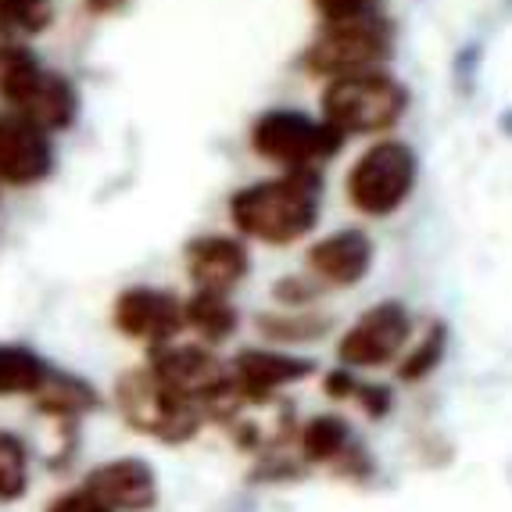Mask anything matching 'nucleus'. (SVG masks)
I'll return each mask as SVG.
<instances>
[{"label": "nucleus", "mask_w": 512, "mask_h": 512, "mask_svg": "<svg viewBox=\"0 0 512 512\" xmlns=\"http://www.w3.org/2000/svg\"><path fill=\"white\" fill-rule=\"evenodd\" d=\"M47 362L36 355L33 348L22 344H0V398L11 394H40V387L47 384Z\"/></svg>", "instance_id": "obj_16"}, {"label": "nucleus", "mask_w": 512, "mask_h": 512, "mask_svg": "<svg viewBox=\"0 0 512 512\" xmlns=\"http://www.w3.org/2000/svg\"><path fill=\"white\" fill-rule=\"evenodd\" d=\"M230 376L240 394V402L265 405V402H273V394L280 391V387L298 384V380L312 376V362L291 359V355H276V351L248 348L230 362Z\"/></svg>", "instance_id": "obj_12"}, {"label": "nucleus", "mask_w": 512, "mask_h": 512, "mask_svg": "<svg viewBox=\"0 0 512 512\" xmlns=\"http://www.w3.org/2000/svg\"><path fill=\"white\" fill-rule=\"evenodd\" d=\"M129 0H86V8L94 11V15H111V11L126 8Z\"/></svg>", "instance_id": "obj_25"}, {"label": "nucleus", "mask_w": 512, "mask_h": 512, "mask_svg": "<svg viewBox=\"0 0 512 512\" xmlns=\"http://www.w3.org/2000/svg\"><path fill=\"white\" fill-rule=\"evenodd\" d=\"M394 58V22L387 15L323 26L301 54V69L316 79H344L384 69Z\"/></svg>", "instance_id": "obj_4"}, {"label": "nucleus", "mask_w": 512, "mask_h": 512, "mask_svg": "<svg viewBox=\"0 0 512 512\" xmlns=\"http://www.w3.org/2000/svg\"><path fill=\"white\" fill-rule=\"evenodd\" d=\"M86 491H94L111 512H144L158 502V480L144 459H111L86 477Z\"/></svg>", "instance_id": "obj_14"}, {"label": "nucleus", "mask_w": 512, "mask_h": 512, "mask_svg": "<svg viewBox=\"0 0 512 512\" xmlns=\"http://www.w3.org/2000/svg\"><path fill=\"white\" fill-rule=\"evenodd\" d=\"M444 355V326H430V333L423 337V344H419L412 355H405L402 362V380H423L427 373H434L437 362H441Z\"/></svg>", "instance_id": "obj_21"}, {"label": "nucleus", "mask_w": 512, "mask_h": 512, "mask_svg": "<svg viewBox=\"0 0 512 512\" xmlns=\"http://www.w3.org/2000/svg\"><path fill=\"white\" fill-rule=\"evenodd\" d=\"M341 147V133L298 108H269L251 126V151L283 172H319Z\"/></svg>", "instance_id": "obj_6"}, {"label": "nucleus", "mask_w": 512, "mask_h": 512, "mask_svg": "<svg viewBox=\"0 0 512 512\" xmlns=\"http://www.w3.org/2000/svg\"><path fill=\"white\" fill-rule=\"evenodd\" d=\"M22 47H26V43H22V33H15V29H11L4 18H0V61L8 58V54L22 51Z\"/></svg>", "instance_id": "obj_24"}, {"label": "nucleus", "mask_w": 512, "mask_h": 512, "mask_svg": "<svg viewBox=\"0 0 512 512\" xmlns=\"http://www.w3.org/2000/svg\"><path fill=\"white\" fill-rule=\"evenodd\" d=\"M312 11L319 15V26H341L384 15V0H312Z\"/></svg>", "instance_id": "obj_20"}, {"label": "nucleus", "mask_w": 512, "mask_h": 512, "mask_svg": "<svg viewBox=\"0 0 512 512\" xmlns=\"http://www.w3.org/2000/svg\"><path fill=\"white\" fill-rule=\"evenodd\" d=\"M54 169L51 133H43L29 119L0 108V183L33 187L43 183Z\"/></svg>", "instance_id": "obj_10"}, {"label": "nucleus", "mask_w": 512, "mask_h": 512, "mask_svg": "<svg viewBox=\"0 0 512 512\" xmlns=\"http://www.w3.org/2000/svg\"><path fill=\"white\" fill-rule=\"evenodd\" d=\"M419 180V154L405 140H376L344 176L351 208L369 219H387L412 197Z\"/></svg>", "instance_id": "obj_5"}, {"label": "nucleus", "mask_w": 512, "mask_h": 512, "mask_svg": "<svg viewBox=\"0 0 512 512\" xmlns=\"http://www.w3.org/2000/svg\"><path fill=\"white\" fill-rule=\"evenodd\" d=\"M412 333V316L402 301H380L369 312L355 319L348 333L337 344V359L344 369H373L387 366L402 355Z\"/></svg>", "instance_id": "obj_8"}, {"label": "nucleus", "mask_w": 512, "mask_h": 512, "mask_svg": "<svg viewBox=\"0 0 512 512\" xmlns=\"http://www.w3.org/2000/svg\"><path fill=\"white\" fill-rule=\"evenodd\" d=\"M251 273V255L237 237L208 233L187 244V276L201 294H226Z\"/></svg>", "instance_id": "obj_11"}, {"label": "nucleus", "mask_w": 512, "mask_h": 512, "mask_svg": "<svg viewBox=\"0 0 512 512\" xmlns=\"http://www.w3.org/2000/svg\"><path fill=\"white\" fill-rule=\"evenodd\" d=\"M115 402H119V412L126 416L129 427L169 444L190 441L205 423V412L187 398H180L172 387H165L147 366L122 376L115 384Z\"/></svg>", "instance_id": "obj_7"}, {"label": "nucleus", "mask_w": 512, "mask_h": 512, "mask_svg": "<svg viewBox=\"0 0 512 512\" xmlns=\"http://www.w3.org/2000/svg\"><path fill=\"white\" fill-rule=\"evenodd\" d=\"M29 487V448L11 430H0V502H15Z\"/></svg>", "instance_id": "obj_18"}, {"label": "nucleus", "mask_w": 512, "mask_h": 512, "mask_svg": "<svg viewBox=\"0 0 512 512\" xmlns=\"http://www.w3.org/2000/svg\"><path fill=\"white\" fill-rule=\"evenodd\" d=\"M376 248L362 230H337L308 248V269L326 287H355L373 269Z\"/></svg>", "instance_id": "obj_13"}, {"label": "nucleus", "mask_w": 512, "mask_h": 512, "mask_svg": "<svg viewBox=\"0 0 512 512\" xmlns=\"http://www.w3.org/2000/svg\"><path fill=\"white\" fill-rule=\"evenodd\" d=\"M351 448V430L341 416H316L301 430V452L308 462H337Z\"/></svg>", "instance_id": "obj_17"}, {"label": "nucleus", "mask_w": 512, "mask_h": 512, "mask_svg": "<svg viewBox=\"0 0 512 512\" xmlns=\"http://www.w3.org/2000/svg\"><path fill=\"white\" fill-rule=\"evenodd\" d=\"M262 330H269V337L276 341H308L330 326V319H316V316H265L258 319Z\"/></svg>", "instance_id": "obj_22"}, {"label": "nucleus", "mask_w": 512, "mask_h": 512, "mask_svg": "<svg viewBox=\"0 0 512 512\" xmlns=\"http://www.w3.org/2000/svg\"><path fill=\"white\" fill-rule=\"evenodd\" d=\"M240 316L237 308L230 305V298H222V294H201L194 291L187 301H183V326L205 341V348H215L237 330Z\"/></svg>", "instance_id": "obj_15"}, {"label": "nucleus", "mask_w": 512, "mask_h": 512, "mask_svg": "<svg viewBox=\"0 0 512 512\" xmlns=\"http://www.w3.org/2000/svg\"><path fill=\"white\" fill-rule=\"evenodd\" d=\"M0 97L8 111L29 119L43 133H61L79 119V90L69 76L43 69L29 47L0 61Z\"/></svg>", "instance_id": "obj_3"}, {"label": "nucleus", "mask_w": 512, "mask_h": 512, "mask_svg": "<svg viewBox=\"0 0 512 512\" xmlns=\"http://www.w3.org/2000/svg\"><path fill=\"white\" fill-rule=\"evenodd\" d=\"M47 512H111V509L94 495V491L76 487V491H65V495L54 498V502L47 505Z\"/></svg>", "instance_id": "obj_23"}, {"label": "nucleus", "mask_w": 512, "mask_h": 512, "mask_svg": "<svg viewBox=\"0 0 512 512\" xmlns=\"http://www.w3.org/2000/svg\"><path fill=\"white\" fill-rule=\"evenodd\" d=\"M115 326L147 348L169 344L180 337V330H187L183 301L162 287H129L115 298Z\"/></svg>", "instance_id": "obj_9"}, {"label": "nucleus", "mask_w": 512, "mask_h": 512, "mask_svg": "<svg viewBox=\"0 0 512 512\" xmlns=\"http://www.w3.org/2000/svg\"><path fill=\"white\" fill-rule=\"evenodd\" d=\"M323 208L319 172H280L273 180L240 187L230 197V219L244 237L262 244H294L316 230Z\"/></svg>", "instance_id": "obj_1"}, {"label": "nucleus", "mask_w": 512, "mask_h": 512, "mask_svg": "<svg viewBox=\"0 0 512 512\" xmlns=\"http://www.w3.org/2000/svg\"><path fill=\"white\" fill-rule=\"evenodd\" d=\"M409 111V90L387 69L330 79L323 86V122L348 137H376L402 122Z\"/></svg>", "instance_id": "obj_2"}, {"label": "nucleus", "mask_w": 512, "mask_h": 512, "mask_svg": "<svg viewBox=\"0 0 512 512\" xmlns=\"http://www.w3.org/2000/svg\"><path fill=\"white\" fill-rule=\"evenodd\" d=\"M0 18L15 33L36 36L54 22V0H0Z\"/></svg>", "instance_id": "obj_19"}]
</instances>
